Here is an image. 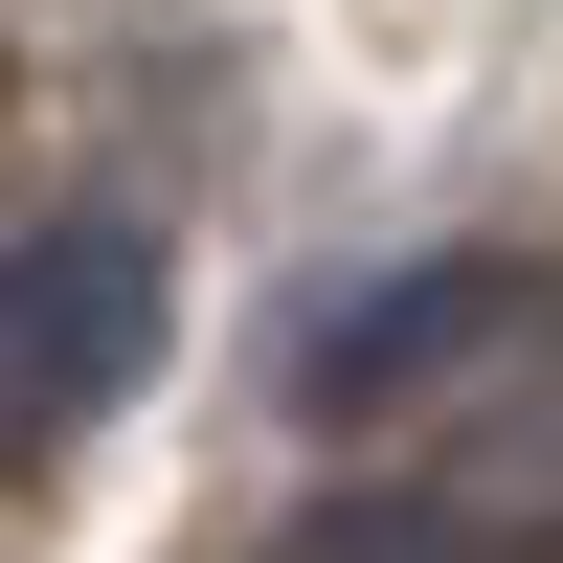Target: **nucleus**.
Here are the masks:
<instances>
[{"label": "nucleus", "instance_id": "nucleus-1", "mask_svg": "<svg viewBox=\"0 0 563 563\" xmlns=\"http://www.w3.org/2000/svg\"><path fill=\"white\" fill-rule=\"evenodd\" d=\"M135 384H158V249H135V225H23V249H0V429L68 451V429H113Z\"/></svg>", "mask_w": 563, "mask_h": 563}, {"label": "nucleus", "instance_id": "nucleus-2", "mask_svg": "<svg viewBox=\"0 0 563 563\" xmlns=\"http://www.w3.org/2000/svg\"><path fill=\"white\" fill-rule=\"evenodd\" d=\"M496 339H519V271L496 249H406V271H361V294L294 316V429H384V406L474 384Z\"/></svg>", "mask_w": 563, "mask_h": 563}, {"label": "nucleus", "instance_id": "nucleus-3", "mask_svg": "<svg viewBox=\"0 0 563 563\" xmlns=\"http://www.w3.org/2000/svg\"><path fill=\"white\" fill-rule=\"evenodd\" d=\"M271 563H496V541L451 519V496H316V519L271 541Z\"/></svg>", "mask_w": 563, "mask_h": 563}]
</instances>
